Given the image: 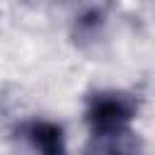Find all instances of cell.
<instances>
[{
    "mask_svg": "<svg viewBox=\"0 0 155 155\" xmlns=\"http://www.w3.org/2000/svg\"><path fill=\"white\" fill-rule=\"evenodd\" d=\"M133 119V104L124 94L107 92L92 97L87 107V124L92 136L94 133H111V131H124L128 128Z\"/></svg>",
    "mask_w": 155,
    "mask_h": 155,
    "instance_id": "6da1fadb",
    "label": "cell"
},
{
    "mask_svg": "<svg viewBox=\"0 0 155 155\" xmlns=\"http://www.w3.org/2000/svg\"><path fill=\"white\" fill-rule=\"evenodd\" d=\"M27 138L39 155H65L68 153L63 128L53 121H34L27 131Z\"/></svg>",
    "mask_w": 155,
    "mask_h": 155,
    "instance_id": "7a4b0ae2",
    "label": "cell"
},
{
    "mask_svg": "<svg viewBox=\"0 0 155 155\" xmlns=\"http://www.w3.org/2000/svg\"><path fill=\"white\" fill-rule=\"evenodd\" d=\"M87 155H140V145L128 128L111 133H94Z\"/></svg>",
    "mask_w": 155,
    "mask_h": 155,
    "instance_id": "3957f363",
    "label": "cell"
}]
</instances>
